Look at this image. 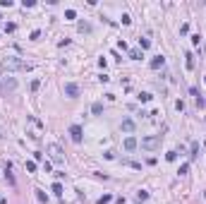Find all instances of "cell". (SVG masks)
Here are the masks:
<instances>
[{
  "mask_svg": "<svg viewBox=\"0 0 206 204\" xmlns=\"http://www.w3.org/2000/svg\"><path fill=\"white\" fill-rule=\"evenodd\" d=\"M163 63H165L163 55H158V58H153V60H151V67H153V70H158V67H163Z\"/></svg>",
  "mask_w": 206,
  "mask_h": 204,
  "instance_id": "cell-7",
  "label": "cell"
},
{
  "mask_svg": "<svg viewBox=\"0 0 206 204\" xmlns=\"http://www.w3.org/2000/svg\"><path fill=\"white\" fill-rule=\"evenodd\" d=\"M197 151H199V147H197V142L192 144V154H189V158H197Z\"/></svg>",
  "mask_w": 206,
  "mask_h": 204,
  "instance_id": "cell-11",
  "label": "cell"
},
{
  "mask_svg": "<svg viewBox=\"0 0 206 204\" xmlns=\"http://www.w3.org/2000/svg\"><path fill=\"white\" fill-rule=\"evenodd\" d=\"M142 147L149 149V151H153V149L161 147V135H153V137H144L142 139Z\"/></svg>",
  "mask_w": 206,
  "mask_h": 204,
  "instance_id": "cell-1",
  "label": "cell"
},
{
  "mask_svg": "<svg viewBox=\"0 0 206 204\" xmlns=\"http://www.w3.org/2000/svg\"><path fill=\"white\" fill-rule=\"evenodd\" d=\"M53 192H55V195H58V197L63 195V187H60V183H55V185H53Z\"/></svg>",
  "mask_w": 206,
  "mask_h": 204,
  "instance_id": "cell-10",
  "label": "cell"
},
{
  "mask_svg": "<svg viewBox=\"0 0 206 204\" xmlns=\"http://www.w3.org/2000/svg\"><path fill=\"white\" fill-rule=\"evenodd\" d=\"M65 94H67L70 99H77V96H79V86H77V84H65Z\"/></svg>",
  "mask_w": 206,
  "mask_h": 204,
  "instance_id": "cell-3",
  "label": "cell"
},
{
  "mask_svg": "<svg viewBox=\"0 0 206 204\" xmlns=\"http://www.w3.org/2000/svg\"><path fill=\"white\" fill-rule=\"evenodd\" d=\"M139 43H142V48H149V46H151V41H149V38H139Z\"/></svg>",
  "mask_w": 206,
  "mask_h": 204,
  "instance_id": "cell-14",
  "label": "cell"
},
{
  "mask_svg": "<svg viewBox=\"0 0 206 204\" xmlns=\"http://www.w3.org/2000/svg\"><path fill=\"white\" fill-rule=\"evenodd\" d=\"M17 86V79L15 77H10V79H2V89H7V91H12Z\"/></svg>",
  "mask_w": 206,
  "mask_h": 204,
  "instance_id": "cell-5",
  "label": "cell"
},
{
  "mask_svg": "<svg viewBox=\"0 0 206 204\" xmlns=\"http://www.w3.org/2000/svg\"><path fill=\"white\" fill-rule=\"evenodd\" d=\"M91 111H94V115H99V113L103 111V106H101V103H94V106H91Z\"/></svg>",
  "mask_w": 206,
  "mask_h": 204,
  "instance_id": "cell-9",
  "label": "cell"
},
{
  "mask_svg": "<svg viewBox=\"0 0 206 204\" xmlns=\"http://www.w3.org/2000/svg\"><path fill=\"white\" fill-rule=\"evenodd\" d=\"M187 67H189V70L194 67V60H192V55H189V53H187Z\"/></svg>",
  "mask_w": 206,
  "mask_h": 204,
  "instance_id": "cell-15",
  "label": "cell"
},
{
  "mask_svg": "<svg viewBox=\"0 0 206 204\" xmlns=\"http://www.w3.org/2000/svg\"><path fill=\"white\" fill-rule=\"evenodd\" d=\"M48 151L53 154V161H55V163H60V161H63V151H60V147H58V144H50V147H48Z\"/></svg>",
  "mask_w": 206,
  "mask_h": 204,
  "instance_id": "cell-2",
  "label": "cell"
},
{
  "mask_svg": "<svg viewBox=\"0 0 206 204\" xmlns=\"http://www.w3.org/2000/svg\"><path fill=\"white\" fill-rule=\"evenodd\" d=\"M65 17H67V19H74V17H77V12H74V10H67V12H65Z\"/></svg>",
  "mask_w": 206,
  "mask_h": 204,
  "instance_id": "cell-13",
  "label": "cell"
},
{
  "mask_svg": "<svg viewBox=\"0 0 206 204\" xmlns=\"http://www.w3.org/2000/svg\"><path fill=\"white\" fill-rule=\"evenodd\" d=\"M70 135H72L74 142H81V127H79V125H72V127H70Z\"/></svg>",
  "mask_w": 206,
  "mask_h": 204,
  "instance_id": "cell-4",
  "label": "cell"
},
{
  "mask_svg": "<svg viewBox=\"0 0 206 204\" xmlns=\"http://www.w3.org/2000/svg\"><path fill=\"white\" fill-rule=\"evenodd\" d=\"M137 199H139V202H146V199H149V195H146V192H144V190H142V192L137 195Z\"/></svg>",
  "mask_w": 206,
  "mask_h": 204,
  "instance_id": "cell-12",
  "label": "cell"
},
{
  "mask_svg": "<svg viewBox=\"0 0 206 204\" xmlns=\"http://www.w3.org/2000/svg\"><path fill=\"white\" fill-rule=\"evenodd\" d=\"M122 130H125V132H132V130H134V122H132V120H125V122H122Z\"/></svg>",
  "mask_w": 206,
  "mask_h": 204,
  "instance_id": "cell-8",
  "label": "cell"
},
{
  "mask_svg": "<svg viewBox=\"0 0 206 204\" xmlns=\"http://www.w3.org/2000/svg\"><path fill=\"white\" fill-rule=\"evenodd\" d=\"M125 149H127V151H134V149H137V139L134 137H127L125 139Z\"/></svg>",
  "mask_w": 206,
  "mask_h": 204,
  "instance_id": "cell-6",
  "label": "cell"
},
{
  "mask_svg": "<svg viewBox=\"0 0 206 204\" xmlns=\"http://www.w3.org/2000/svg\"><path fill=\"white\" fill-rule=\"evenodd\" d=\"M108 202H110V195H106V197H101V199H99V204H108Z\"/></svg>",
  "mask_w": 206,
  "mask_h": 204,
  "instance_id": "cell-16",
  "label": "cell"
},
{
  "mask_svg": "<svg viewBox=\"0 0 206 204\" xmlns=\"http://www.w3.org/2000/svg\"><path fill=\"white\" fill-rule=\"evenodd\" d=\"M0 137H2V135H0Z\"/></svg>",
  "mask_w": 206,
  "mask_h": 204,
  "instance_id": "cell-17",
  "label": "cell"
}]
</instances>
